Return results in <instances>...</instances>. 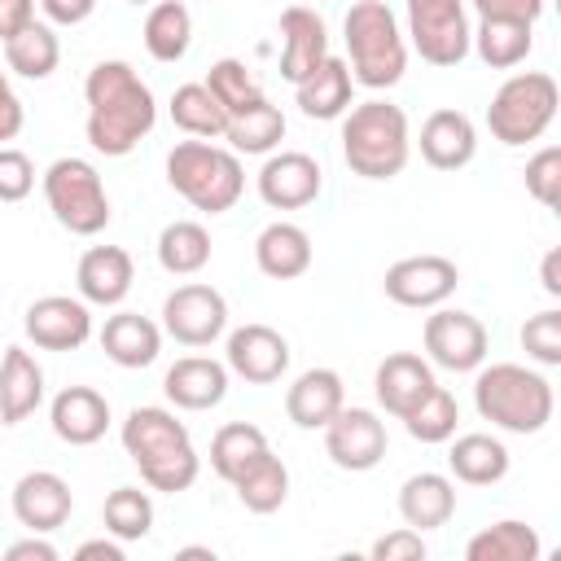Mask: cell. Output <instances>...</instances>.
<instances>
[{
    "label": "cell",
    "mask_w": 561,
    "mask_h": 561,
    "mask_svg": "<svg viewBox=\"0 0 561 561\" xmlns=\"http://www.w3.org/2000/svg\"><path fill=\"white\" fill-rule=\"evenodd\" d=\"M83 101H88V145L105 158H127L158 123V101L149 83L131 70V61H96L83 79Z\"/></svg>",
    "instance_id": "6da1fadb"
},
{
    "label": "cell",
    "mask_w": 561,
    "mask_h": 561,
    "mask_svg": "<svg viewBox=\"0 0 561 561\" xmlns=\"http://www.w3.org/2000/svg\"><path fill=\"white\" fill-rule=\"evenodd\" d=\"M123 451L131 456V465L140 469V478L153 491H188L197 482V451L188 438V425L175 421L171 408H131L123 421Z\"/></svg>",
    "instance_id": "7a4b0ae2"
},
{
    "label": "cell",
    "mask_w": 561,
    "mask_h": 561,
    "mask_svg": "<svg viewBox=\"0 0 561 561\" xmlns=\"http://www.w3.org/2000/svg\"><path fill=\"white\" fill-rule=\"evenodd\" d=\"M473 408L504 434H539L552 421L557 394L539 368L526 364H478L473 368Z\"/></svg>",
    "instance_id": "3957f363"
},
{
    "label": "cell",
    "mask_w": 561,
    "mask_h": 561,
    "mask_svg": "<svg viewBox=\"0 0 561 561\" xmlns=\"http://www.w3.org/2000/svg\"><path fill=\"white\" fill-rule=\"evenodd\" d=\"M346 53H351V79L359 88H394L408 70V39L399 31V18L386 0H355L342 18Z\"/></svg>",
    "instance_id": "277c9868"
},
{
    "label": "cell",
    "mask_w": 561,
    "mask_h": 561,
    "mask_svg": "<svg viewBox=\"0 0 561 561\" xmlns=\"http://www.w3.org/2000/svg\"><path fill=\"white\" fill-rule=\"evenodd\" d=\"M408 114L390 101H359L342 114V158L364 180H394L408 167Z\"/></svg>",
    "instance_id": "5b68a950"
},
{
    "label": "cell",
    "mask_w": 561,
    "mask_h": 561,
    "mask_svg": "<svg viewBox=\"0 0 561 561\" xmlns=\"http://www.w3.org/2000/svg\"><path fill=\"white\" fill-rule=\"evenodd\" d=\"M167 184L202 215H224L237 206L241 188H245V171H241V153L210 145V140H175V149L167 153Z\"/></svg>",
    "instance_id": "8992f818"
},
{
    "label": "cell",
    "mask_w": 561,
    "mask_h": 561,
    "mask_svg": "<svg viewBox=\"0 0 561 561\" xmlns=\"http://www.w3.org/2000/svg\"><path fill=\"white\" fill-rule=\"evenodd\" d=\"M557 105H561V88L548 70H522V75H508L491 105H486V127L500 145L517 149V145H530L539 140L552 118H557Z\"/></svg>",
    "instance_id": "52a82bcc"
},
{
    "label": "cell",
    "mask_w": 561,
    "mask_h": 561,
    "mask_svg": "<svg viewBox=\"0 0 561 561\" xmlns=\"http://www.w3.org/2000/svg\"><path fill=\"white\" fill-rule=\"evenodd\" d=\"M44 202L53 219L75 237H96L110 224V193L88 158H57L44 171Z\"/></svg>",
    "instance_id": "ba28073f"
},
{
    "label": "cell",
    "mask_w": 561,
    "mask_h": 561,
    "mask_svg": "<svg viewBox=\"0 0 561 561\" xmlns=\"http://www.w3.org/2000/svg\"><path fill=\"white\" fill-rule=\"evenodd\" d=\"M408 4V35L421 61L430 66H460L469 57V13L465 0H403Z\"/></svg>",
    "instance_id": "9c48e42d"
},
{
    "label": "cell",
    "mask_w": 561,
    "mask_h": 561,
    "mask_svg": "<svg viewBox=\"0 0 561 561\" xmlns=\"http://www.w3.org/2000/svg\"><path fill=\"white\" fill-rule=\"evenodd\" d=\"M421 342H425V359L447 373H473L478 364H486V346H491L482 320L460 307H438L425 320Z\"/></svg>",
    "instance_id": "30bf717a"
},
{
    "label": "cell",
    "mask_w": 561,
    "mask_h": 561,
    "mask_svg": "<svg viewBox=\"0 0 561 561\" xmlns=\"http://www.w3.org/2000/svg\"><path fill=\"white\" fill-rule=\"evenodd\" d=\"M162 329L180 342V346H210L224 329H228V302L215 285H175L162 298Z\"/></svg>",
    "instance_id": "8fae6325"
},
{
    "label": "cell",
    "mask_w": 561,
    "mask_h": 561,
    "mask_svg": "<svg viewBox=\"0 0 561 561\" xmlns=\"http://www.w3.org/2000/svg\"><path fill=\"white\" fill-rule=\"evenodd\" d=\"M390 438L386 421L373 408H337V416L324 425V456L346 473H368L381 465Z\"/></svg>",
    "instance_id": "7c38bea8"
},
{
    "label": "cell",
    "mask_w": 561,
    "mask_h": 561,
    "mask_svg": "<svg viewBox=\"0 0 561 561\" xmlns=\"http://www.w3.org/2000/svg\"><path fill=\"white\" fill-rule=\"evenodd\" d=\"M460 285V267L443 254H412V259H399L386 267V298L399 302V307H443Z\"/></svg>",
    "instance_id": "4fadbf2b"
},
{
    "label": "cell",
    "mask_w": 561,
    "mask_h": 561,
    "mask_svg": "<svg viewBox=\"0 0 561 561\" xmlns=\"http://www.w3.org/2000/svg\"><path fill=\"white\" fill-rule=\"evenodd\" d=\"M259 184V197L272 206V210H302L320 197V184H324V171L311 153L302 149H272L254 175Z\"/></svg>",
    "instance_id": "5bb4252c"
},
{
    "label": "cell",
    "mask_w": 561,
    "mask_h": 561,
    "mask_svg": "<svg viewBox=\"0 0 561 561\" xmlns=\"http://www.w3.org/2000/svg\"><path fill=\"white\" fill-rule=\"evenodd\" d=\"M22 329L39 351H79L92 337V311L83 298L48 294V298H35L26 307Z\"/></svg>",
    "instance_id": "9a60e30c"
},
{
    "label": "cell",
    "mask_w": 561,
    "mask_h": 561,
    "mask_svg": "<svg viewBox=\"0 0 561 561\" xmlns=\"http://www.w3.org/2000/svg\"><path fill=\"white\" fill-rule=\"evenodd\" d=\"M224 364H228V373H237L250 386H272L289 368V342L272 324H241L228 333Z\"/></svg>",
    "instance_id": "2e32d148"
},
{
    "label": "cell",
    "mask_w": 561,
    "mask_h": 561,
    "mask_svg": "<svg viewBox=\"0 0 561 561\" xmlns=\"http://www.w3.org/2000/svg\"><path fill=\"white\" fill-rule=\"evenodd\" d=\"M70 508H75V495H70V482L53 469H35V473H22L18 486H13V517L35 530V535H48L57 526L70 522Z\"/></svg>",
    "instance_id": "e0dca14e"
},
{
    "label": "cell",
    "mask_w": 561,
    "mask_h": 561,
    "mask_svg": "<svg viewBox=\"0 0 561 561\" xmlns=\"http://www.w3.org/2000/svg\"><path fill=\"white\" fill-rule=\"evenodd\" d=\"M329 57V26L311 4H289L280 13V79L302 83Z\"/></svg>",
    "instance_id": "ac0fdd59"
},
{
    "label": "cell",
    "mask_w": 561,
    "mask_h": 561,
    "mask_svg": "<svg viewBox=\"0 0 561 561\" xmlns=\"http://www.w3.org/2000/svg\"><path fill=\"white\" fill-rule=\"evenodd\" d=\"M434 386H438L434 364L421 359V355H412V351L386 355V359L377 364V373H373V394H377V403H381L390 416H399V421H403Z\"/></svg>",
    "instance_id": "d6986e66"
},
{
    "label": "cell",
    "mask_w": 561,
    "mask_h": 561,
    "mask_svg": "<svg viewBox=\"0 0 561 561\" xmlns=\"http://www.w3.org/2000/svg\"><path fill=\"white\" fill-rule=\"evenodd\" d=\"M136 267L123 245H92L75 267V289L88 307H118L131 294Z\"/></svg>",
    "instance_id": "ffe728a7"
},
{
    "label": "cell",
    "mask_w": 561,
    "mask_h": 561,
    "mask_svg": "<svg viewBox=\"0 0 561 561\" xmlns=\"http://www.w3.org/2000/svg\"><path fill=\"white\" fill-rule=\"evenodd\" d=\"M48 425L61 443L70 447H92L105 438L110 430V403L101 390L92 386H66L53 403H48Z\"/></svg>",
    "instance_id": "44dd1931"
},
{
    "label": "cell",
    "mask_w": 561,
    "mask_h": 561,
    "mask_svg": "<svg viewBox=\"0 0 561 561\" xmlns=\"http://www.w3.org/2000/svg\"><path fill=\"white\" fill-rule=\"evenodd\" d=\"M162 390L175 408L184 412H206L219 408L228 394V364L210 359V355H184L162 373Z\"/></svg>",
    "instance_id": "7402d4cb"
},
{
    "label": "cell",
    "mask_w": 561,
    "mask_h": 561,
    "mask_svg": "<svg viewBox=\"0 0 561 561\" xmlns=\"http://www.w3.org/2000/svg\"><path fill=\"white\" fill-rule=\"evenodd\" d=\"M421 158L434 167V171H460L473 162L478 153V127L465 110H434L425 123H421Z\"/></svg>",
    "instance_id": "603a6c76"
},
{
    "label": "cell",
    "mask_w": 561,
    "mask_h": 561,
    "mask_svg": "<svg viewBox=\"0 0 561 561\" xmlns=\"http://www.w3.org/2000/svg\"><path fill=\"white\" fill-rule=\"evenodd\" d=\"M342 403H346V386L333 368H307L285 390V416L298 430H324Z\"/></svg>",
    "instance_id": "cb8c5ba5"
},
{
    "label": "cell",
    "mask_w": 561,
    "mask_h": 561,
    "mask_svg": "<svg viewBox=\"0 0 561 561\" xmlns=\"http://www.w3.org/2000/svg\"><path fill=\"white\" fill-rule=\"evenodd\" d=\"M294 101L307 118H342L351 105H355V79H351V66L342 57H324L302 83H294Z\"/></svg>",
    "instance_id": "d4e9b609"
},
{
    "label": "cell",
    "mask_w": 561,
    "mask_h": 561,
    "mask_svg": "<svg viewBox=\"0 0 561 561\" xmlns=\"http://www.w3.org/2000/svg\"><path fill=\"white\" fill-rule=\"evenodd\" d=\"M451 513H456V482L447 473L425 469V473H412L399 486V517H403V526L425 535V530L447 526Z\"/></svg>",
    "instance_id": "484cf974"
},
{
    "label": "cell",
    "mask_w": 561,
    "mask_h": 561,
    "mask_svg": "<svg viewBox=\"0 0 561 561\" xmlns=\"http://www.w3.org/2000/svg\"><path fill=\"white\" fill-rule=\"evenodd\" d=\"M101 351L118 368H149L162 351V329L140 311H114L101 324Z\"/></svg>",
    "instance_id": "4316f807"
},
{
    "label": "cell",
    "mask_w": 561,
    "mask_h": 561,
    "mask_svg": "<svg viewBox=\"0 0 561 561\" xmlns=\"http://www.w3.org/2000/svg\"><path fill=\"white\" fill-rule=\"evenodd\" d=\"M44 403V368L26 346H9L0 359V421L22 425Z\"/></svg>",
    "instance_id": "83f0119b"
},
{
    "label": "cell",
    "mask_w": 561,
    "mask_h": 561,
    "mask_svg": "<svg viewBox=\"0 0 561 561\" xmlns=\"http://www.w3.org/2000/svg\"><path fill=\"white\" fill-rule=\"evenodd\" d=\"M254 263L263 276L272 280H294L311 267V237L307 228L289 224V219H276L267 224L259 237H254Z\"/></svg>",
    "instance_id": "f1b7e54d"
},
{
    "label": "cell",
    "mask_w": 561,
    "mask_h": 561,
    "mask_svg": "<svg viewBox=\"0 0 561 561\" xmlns=\"http://www.w3.org/2000/svg\"><path fill=\"white\" fill-rule=\"evenodd\" d=\"M469 48L491 66V70H513L530 57L535 48V22H513V18H478V31H469Z\"/></svg>",
    "instance_id": "f546056e"
},
{
    "label": "cell",
    "mask_w": 561,
    "mask_h": 561,
    "mask_svg": "<svg viewBox=\"0 0 561 561\" xmlns=\"http://www.w3.org/2000/svg\"><path fill=\"white\" fill-rule=\"evenodd\" d=\"M447 469L465 486H491L508 473V447L495 434H460L447 451Z\"/></svg>",
    "instance_id": "4dcf8cb0"
},
{
    "label": "cell",
    "mask_w": 561,
    "mask_h": 561,
    "mask_svg": "<svg viewBox=\"0 0 561 561\" xmlns=\"http://www.w3.org/2000/svg\"><path fill=\"white\" fill-rule=\"evenodd\" d=\"M193 44V13L184 0H158L149 13H145V48L153 61L171 66L188 53Z\"/></svg>",
    "instance_id": "1f68e13d"
},
{
    "label": "cell",
    "mask_w": 561,
    "mask_h": 561,
    "mask_svg": "<svg viewBox=\"0 0 561 561\" xmlns=\"http://www.w3.org/2000/svg\"><path fill=\"white\" fill-rule=\"evenodd\" d=\"M0 48H4V66L13 75H22V79H48L57 70V61H61V44H57L53 26L35 22V18L18 35H9Z\"/></svg>",
    "instance_id": "d6a6232c"
},
{
    "label": "cell",
    "mask_w": 561,
    "mask_h": 561,
    "mask_svg": "<svg viewBox=\"0 0 561 561\" xmlns=\"http://www.w3.org/2000/svg\"><path fill=\"white\" fill-rule=\"evenodd\" d=\"M224 140H228L232 153H263V158H267V153L285 140V114L263 96V101H254L250 110L228 114Z\"/></svg>",
    "instance_id": "836d02e7"
},
{
    "label": "cell",
    "mask_w": 561,
    "mask_h": 561,
    "mask_svg": "<svg viewBox=\"0 0 561 561\" xmlns=\"http://www.w3.org/2000/svg\"><path fill=\"white\" fill-rule=\"evenodd\" d=\"M272 447H267V434L259 430V425H250V421H232V425H224V430H215V438H210V469L232 486L259 456H267Z\"/></svg>",
    "instance_id": "e575fe53"
},
{
    "label": "cell",
    "mask_w": 561,
    "mask_h": 561,
    "mask_svg": "<svg viewBox=\"0 0 561 561\" xmlns=\"http://www.w3.org/2000/svg\"><path fill=\"white\" fill-rule=\"evenodd\" d=\"M539 552H543V543H539L535 526H526L517 517H504L465 543L469 561H539Z\"/></svg>",
    "instance_id": "d590c367"
},
{
    "label": "cell",
    "mask_w": 561,
    "mask_h": 561,
    "mask_svg": "<svg viewBox=\"0 0 561 561\" xmlns=\"http://www.w3.org/2000/svg\"><path fill=\"white\" fill-rule=\"evenodd\" d=\"M171 123H175L184 136L224 140L228 110L215 101V92H210L206 83H180V88L171 92Z\"/></svg>",
    "instance_id": "8d00e7d4"
},
{
    "label": "cell",
    "mask_w": 561,
    "mask_h": 561,
    "mask_svg": "<svg viewBox=\"0 0 561 561\" xmlns=\"http://www.w3.org/2000/svg\"><path fill=\"white\" fill-rule=\"evenodd\" d=\"M158 263L171 276H193L210 263V232L197 219H171L158 232Z\"/></svg>",
    "instance_id": "74e56055"
},
{
    "label": "cell",
    "mask_w": 561,
    "mask_h": 561,
    "mask_svg": "<svg viewBox=\"0 0 561 561\" xmlns=\"http://www.w3.org/2000/svg\"><path fill=\"white\" fill-rule=\"evenodd\" d=\"M232 491H237V500L250 508V513H276L285 500H289V469H285V460L276 456V451H267V456H259L237 482H232Z\"/></svg>",
    "instance_id": "f35d334b"
},
{
    "label": "cell",
    "mask_w": 561,
    "mask_h": 561,
    "mask_svg": "<svg viewBox=\"0 0 561 561\" xmlns=\"http://www.w3.org/2000/svg\"><path fill=\"white\" fill-rule=\"evenodd\" d=\"M101 522H105V535L131 543V539H145L149 526H153V500L149 491L140 486H114L101 504Z\"/></svg>",
    "instance_id": "ab89813d"
},
{
    "label": "cell",
    "mask_w": 561,
    "mask_h": 561,
    "mask_svg": "<svg viewBox=\"0 0 561 561\" xmlns=\"http://www.w3.org/2000/svg\"><path fill=\"white\" fill-rule=\"evenodd\" d=\"M456 421H460V403L447 386H434L408 416H403V430L416 438V443H447L456 438Z\"/></svg>",
    "instance_id": "60d3db41"
},
{
    "label": "cell",
    "mask_w": 561,
    "mask_h": 561,
    "mask_svg": "<svg viewBox=\"0 0 561 561\" xmlns=\"http://www.w3.org/2000/svg\"><path fill=\"white\" fill-rule=\"evenodd\" d=\"M202 83L215 92V101H219L228 114H241V110H250L254 101H263L259 79H254V75H250V66H245V61H237V57H219Z\"/></svg>",
    "instance_id": "b9f144b4"
},
{
    "label": "cell",
    "mask_w": 561,
    "mask_h": 561,
    "mask_svg": "<svg viewBox=\"0 0 561 561\" xmlns=\"http://www.w3.org/2000/svg\"><path fill=\"white\" fill-rule=\"evenodd\" d=\"M517 337H522V351L535 364H543V368H557L561 364V311L557 307H543V311L526 316V324H522Z\"/></svg>",
    "instance_id": "7bdbcfd3"
},
{
    "label": "cell",
    "mask_w": 561,
    "mask_h": 561,
    "mask_svg": "<svg viewBox=\"0 0 561 561\" xmlns=\"http://www.w3.org/2000/svg\"><path fill=\"white\" fill-rule=\"evenodd\" d=\"M526 193H530L539 206H548V210L561 206V149H557V145L539 149V153L526 162Z\"/></svg>",
    "instance_id": "ee69618b"
},
{
    "label": "cell",
    "mask_w": 561,
    "mask_h": 561,
    "mask_svg": "<svg viewBox=\"0 0 561 561\" xmlns=\"http://www.w3.org/2000/svg\"><path fill=\"white\" fill-rule=\"evenodd\" d=\"M31 188H35V162L22 149L0 145V202H22Z\"/></svg>",
    "instance_id": "f6af8a7d"
},
{
    "label": "cell",
    "mask_w": 561,
    "mask_h": 561,
    "mask_svg": "<svg viewBox=\"0 0 561 561\" xmlns=\"http://www.w3.org/2000/svg\"><path fill=\"white\" fill-rule=\"evenodd\" d=\"M425 539H421V530H412V526H399V530H390V535H381L373 548H368V557L373 561H425Z\"/></svg>",
    "instance_id": "bcb514c9"
},
{
    "label": "cell",
    "mask_w": 561,
    "mask_h": 561,
    "mask_svg": "<svg viewBox=\"0 0 561 561\" xmlns=\"http://www.w3.org/2000/svg\"><path fill=\"white\" fill-rule=\"evenodd\" d=\"M478 9V18H513V22H539L548 0H465Z\"/></svg>",
    "instance_id": "7dc6e473"
},
{
    "label": "cell",
    "mask_w": 561,
    "mask_h": 561,
    "mask_svg": "<svg viewBox=\"0 0 561 561\" xmlns=\"http://www.w3.org/2000/svg\"><path fill=\"white\" fill-rule=\"evenodd\" d=\"M39 9H44V18L53 26H79V22L92 18L96 0H39Z\"/></svg>",
    "instance_id": "c3c4849f"
},
{
    "label": "cell",
    "mask_w": 561,
    "mask_h": 561,
    "mask_svg": "<svg viewBox=\"0 0 561 561\" xmlns=\"http://www.w3.org/2000/svg\"><path fill=\"white\" fill-rule=\"evenodd\" d=\"M22 123H26V110H22L18 92H13L9 83H0V145L13 140V136L22 131Z\"/></svg>",
    "instance_id": "681fc988"
},
{
    "label": "cell",
    "mask_w": 561,
    "mask_h": 561,
    "mask_svg": "<svg viewBox=\"0 0 561 561\" xmlns=\"http://www.w3.org/2000/svg\"><path fill=\"white\" fill-rule=\"evenodd\" d=\"M35 18V0H0V44Z\"/></svg>",
    "instance_id": "f907efd6"
},
{
    "label": "cell",
    "mask_w": 561,
    "mask_h": 561,
    "mask_svg": "<svg viewBox=\"0 0 561 561\" xmlns=\"http://www.w3.org/2000/svg\"><path fill=\"white\" fill-rule=\"evenodd\" d=\"M4 561H57V548L31 530V539H18L4 548Z\"/></svg>",
    "instance_id": "816d5d0a"
},
{
    "label": "cell",
    "mask_w": 561,
    "mask_h": 561,
    "mask_svg": "<svg viewBox=\"0 0 561 561\" xmlns=\"http://www.w3.org/2000/svg\"><path fill=\"white\" fill-rule=\"evenodd\" d=\"M75 561H123V539H83L75 548Z\"/></svg>",
    "instance_id": "f5cc1de1"
},
{
    "label": "cell",
    "mask_w": 561,
    "mask_h": 561,
    "mask_svg": "<svg viewBox=\"0 0 561 561\" xmlns=\"http://www.w3.org/2000/svg\"><path fill=\"white\" fill-rule=\"evenodd\" d=\"M539 280H543V289H548L552 298H561V250H557V245L543 254V263H539Z\"/></svg>",
    "instance_id": "db71d44e"
},
{
    "label": "cell",
    "mask_w": 561,
    "mask_h": 561,
    "mask_svg": "<svg viewBox=\"0 0 561 561\" xmlns=\"http://www.w3.org/2000/svg\"><path fill=\"white\" fill-rule=\"evenodd\" d=\"M175 557H180V561H188V557H202V561H215V552H210V548H180Z\"/></svg>",
    "instance_id": "11a10c76"
},
{
    "label": "cell",
    "mask_w": 561,
    "mask_h": 561,
    "mask_svg": "<svg viewBox=\"0 0 561 561\" xmlns=\"http://www.w3.org/2000/svg\"><path fill=\"white\" fill-rule=\"evenodd\" d=\"M0 83H9V75H4V70H0Z\"/></svg>",
    "instance_id": "9f6ffc18"
},
{
    "label": "cell",
    "mask_w": 561,
    "mask_h": 561,
    "mask_svg": "<svg viewBox=\"0 0 561 561\" xmlns=\"http://www.w3.org/2000/svg\"><path fill=\"white\" fill-rule=\"evenodd\" d=\"M131 4H149V0H131Z\"/></svg>",
    "instance_id": "6f0895ef"
},
{
    "label": "cell",
    "mask_w": 561,
    "mask_h": 561,
    "mask_svg": "<svg viewBox=\"0 0 561 561\" xmlns=\"http://www.w3.org/2000/svg\"><path fill=\"white\" fill-rule=\"evenodd\" d=\"M298 4H307V0H298Z\"/></svg>",
    "instance_id": "680465c9"
}]
</instances>
